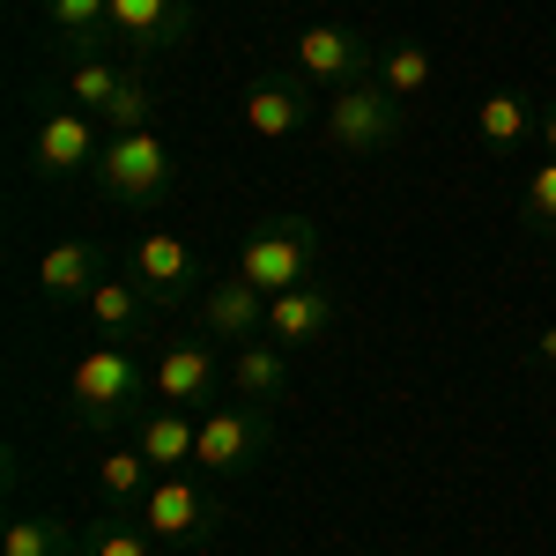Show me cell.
Segmentation results:
<instances>
[{"mask_svg":"<svg viewBox=\"0 0 556 556\" xmlns=\"http://www.w3.org/2000/svg\"><path fill=\"white\" fill-rule=\"evenodd\" d=\"M149 112H156V104H149V83H141V67H127V83L112 89V104H104L97 119H104V134H141Z\"/></svg>","mask_w":556,"mask_h":556,"instance_id":"obj_26","label":"cell"},{"mask_svg":"<svg viewBox=\"0 0 556 556\" xmlns=\"http://www.w3.org/2000/svg\"><path fill=\"white\" fill-rule=\"evenodd\" d=\"M112 38L134 67H149L193 38V0H112Z\"/></svg>","mask_w":556,"mask_h":556,"instance_id":"obj_9","label":"cell"},{"mask_svg":"<svg viewBox=\"0 0 556 556\" xmlns=\"http://www.w3.org/2000/svg\"><path fill=\"white\" fill-rule=\"evenodd\" d=\"M127 275L149 290L156 312H178V304L193 298V282H208L201 253H193L186 238H172V230H141V238H134V253H127Z\"/></svg>","mask_w":556,"mask_h":556,"instance_id":"obj_8","label":"cell"},{"mask_svg":"<svg viewBox=\"0 0 556 556\" xmlns=\"http://www.w3.org/2000/svg\"><path fill=\"white\" fill-rule=\"evenodd\" d=\"M149 453L141 445H104V460H97V490H104V505H119V513H141V497H149Z\"/></svg>","mask_w":556,"mask_h":556,"instance_id":"obj_21","label":"cell"},{"mask_svg":"<svg viewBox=\"0 0 556 556\" xmlns=\"http://www.w3.org/2000/svg\"><path fill=\"white\" fill-rule=\"evenodd\" d=\"M542 149L556 156V104H542Z\"/></svg>","mask_w":556,"mask_h":556,"instance_id":"obj_29","label":"cell"},{"mask_svg":"<svg viewBox=\"0 0 556 556\" xmlns=\"http://www.w3.org/2000/svg\"><path fill=\"white\" fill-rule=\"evenodd\" d=\"M134 519H141L156 542H208L215 534V497L193 482V475H156Z\"/></svg>","mask_w":556,"mask_h":556,"instance_id":"obj_11","label":"cell"},{"mask_svg":"<svg viewBox=\"0 0 556 556\" xmlns=\"http://www.w3.org/2000/svg\"><path fill=\"white\" fill-rule=\"evenodd\" d=\"M149 401H156V386H149V364L134 356L127 342H104L89 349L83 364L67 371V416L97 438H112V430H127L149 416Z\"/></svg>","mask_w":556,"mask_h":556,"instance_id":"obj_1","label":"cell"},{"mask_svg":"<svg viewBox=\"0 0 556 556\" xmlns=\"http://www.w3.org/2000/svg\"><path fill=\"white\" fill-rule=\"evenodd\" d=\"M519 223L534 238H556V156L527 172V186H519Z\"/></svg>","mask_w":556,"mask_h":556,"instance_id":"obj_25","label":"cell"},{"mask_svg":"<svg viewBox=\"0 0 556 556\" xmlns=\"http://www.w3.org/2000/svg\"><path fill=\"white\" fill-rule=\"evenodd\" d=\"M45 30L67 45L75 60H97L112 38V0H45Z\"/></svg>","mask_w":556,"mask_h":556,"instance_id":"obj_16","label":"cell"},{"mask_svg":"<svg viewBox=\"0 0 556 556\" xmlns=\"http://www.w3.org/2000/svg\"><path fill=\"white\" fill-rule=\"evenodd\" d=\"M83 556H156V534L134 527V513L127 519H97L89 542H83Z\"/></svg>","mask_w":556,"mask_h":556,"instance_id":"obj_27","label":"cell"},{"mask_svg":"<svg viewBox=\"0 0 556 556\" xmlns=\"http://www.w3.org/2000/svg\"><path fill=\"white\" fill-rule=\"evenodd\" d=\"M201 319H208L223 342H253V334H267V298H260L245 275H230V282H215L208 298H201Z\"/></svg>","mask_w":556,"mask_h":556,"instance_id":"obj_17","label":"cell"},{"mask_svg":"<svg viewBox=\"0 0 556 556\" xmlns=\"http://www.w3.org/2000/svg\"><path fill=\"white\" fill-rule=\"evenodd\" d=\"M0 556H75V534H67V519H8V534H0Z\"/></svg>","mask_w":556,"mask_h":556,"instance_id":"obj_23","label":"cell"},{"mask_svg":"<svg viewBox=\"0 0 556 556\" xmlns=\"http://www.w3.org/2000/svg\"><path fill=\"white\" fill-rule=\"evenodd\" d=\"M83 312L97 319V334H112V342H119V334H141V327H149V312H156V304H149V290H141L134 275H104V282L89 290Z\"/></svg>","mask_w":556,"mask_h":556,"instance_id":"obj_18","label":"cell"},{"mask_svg":"<svg viewBox=\"0 0 556 556\" xmlns=\"http://www.w3.org/2000/svg\"><path fill=\"white\" fill-rule=\"evenodd\" d=\"M230 386H238V401H282L290 393V349L282 342H245L230 356Z\"/></svg>","mask_w":556,"mask_h":556,"instance_id":"obj_19","label":"cell"},{"mask_svg":"<svg viewBox=\"0 0 556 556\" xmlns=\"http://www.w3.org/2000/svg\"><path fill=\"white\" fill-rule=\"evenodd\" d=\"M334 319H342V290H327V282H298V290H282V298H267V334L282 349H312L334 334Z\"/></svg>","mask_w":556,"mask_h":556,"instance_id":"obj_13","label":"cell"},{"mask_svg":"<svg viewBox=\"0 0 556 556\" xmlns=\"http://www.w3.org/2000/svg\"><path fill=\"white\" fill-rule=\"evenodd\" d=\"M319 223L312 215H267L245 230V245H238V275L253 282L260 298H282V290H298L319 275Z\"/></svg>","mask_w":556,"mask_h":556,"instance_id":"obj_2","label":"cell"},{"mask_svg":"<svg viewBox=\"0 0 556 556\" xmlns=\"http://www.w3.org/2000/svg\"><path fill=\"white\" fill-rule=\"evenodd\" d=\"M327 112V97L304 83V75H253L245 83V127L260 141H290L298 127H312Z\"/></svg>","mask_w":556,"mask_h":556,"instance_id":"obj_12","label":"cell"},{"mask_svg":"<svg viewBox=\"0 0 556 556\" xmlns=\"http://www.w3.org/2000/svg\"><path fill=\"white\" fill-rule=\"evenodd\" d=\"M534 356H542V364H556V319L542 327V334H534Z\"/></svg>","mask_w":556,"mask_h":556,"instance_id":"obj_28","label":"cell"},{"mask_svg":"<svg viewBox=\"0 0 556 556\" xmlns=\"http://www.w3.org/2000/svg\"><path fill=\"white\" fill-rule=\"evenodd\" d=\"M149 386L164 408H186V416H208L223 401V356L201 342H178V349H156L149 356Z\"/></svg>","mask_w":556,"mask_h":556,"instance_id":"obj_10","label":"cell"},{"mask_svg":"<svg viewBox=\"0 0 556 556\" xmlns=\"http://www.w3.org/2000/svg\"><path fill=\"white\" fill-rule=\"evenodd\" d=\"M119 83H127V67H112V52H97V60H75V67H67V97H75L83 112H104Z\"/></svg>","mask_w":556,"mask_h":556,"instance_id":"obj_24","label":"cell"},{"mask_svg":"<svg viewBox=\"0 0 556 556\" xmlns=\"http://www.w3.org/2000/svg\"><path fill=\"white\" fill-rule=\"evenodd\" d=\"M89 178H97V193H104V201H119V208L141 215V208H156V201L178 186V156H172V141H164L156 127L112 134Z\"/></svg>","mask_w":556,"mask_h":556,"instance_id":"obj_3","label":"cell"},{"mask_svg":"<svg viewBox=\"0 0 556 556\" xmlns=\"http://www.w3.org/2000/svg\"><path fill=\"white\" fill-rule=\"evenodd\" d=\"M534 127H542V112H534L527 89H490V97L475 104V134H482L490 149H519Z\"/></svg>","mask_w":556,"mask_h":556,"instance_id":"obj_20","label":"cell"},{"mask_svg":"<svg viewBox=\"0 0 556 556\" xmlns=\"http://www.w3.org/2000/svg\"><path fill=\"white\" fill-rule=\"evenodd\" d=\"M401 104H416L430 83H438V60H430V45L424 38H393V45H379V67H371Z\"/></svg>","mask_w":556,"mask_h":556,"instance_id":"obj_22","label":"cell"},{"mask_svg":"<svg viewBox=\"0 0 556 556\" xmlns=\"http://www.w3.org/2000/svg\"><path fill=\"white\" fill-rule=\"evenodd\" d=\"M134 445L149 453L156 475H186L193 468V445H201V416H186V408H149V416L134 424Z\"/></svg>","mask_w":556,"mask_h":556,"instance_id":"obj_15","label":"cell"},{"mask_svg":"<svg viewBox=\"0 0 556 556\" xmlns=\"http://www.w3.org/2000/svg\"><path fill=\"white\" fill-rule=\"evenodd\" d=\"M275 453V408L267 401H215L201 416V445H193V468L201 475H253Z\"/></svg>","mask_w":556,"mask_h":556,"instance_id":"obj_4","label":"cell"},{"mask_svg":"<svg viewBox=\"0 0 556 556\" xmlns=\"http://www.w3.org/2000/svg\"><path fill=\"white\" fill-rule=\"evenodd\" d=\"M290 67H298L319 97H334V89H349V83H371L379 45L364 38V30H349V23H304L298 38H290Z\"/></svg>","mask_w":556,"mask_h":556,"instance_id":"obj_6","label":"cell"},{"mask_svg":"<svg viewBox=\"0 0 556 556\" xmlns=\"http://www.w3.org/2000/svg\"><path fill=\"white\" fill-rule=\"evenodd\" d=\"M104 275H112V267H104V253H97L89 238H67V245H52V253L38 260L45 304H89V290H97Z\"/></svg>","mask_w":556,"mask_h":556,"instance_id":"obj_14","label":"cell"},{"mask_svg":"<svg viewBox=\"0 0 556 556\" xmlns=\"http://www.w3.org/2000/svg\"><path fill=\"white\" fill-rule=\"evenodd\" d=\"M401 119H408V104H401L379 75H371V83L334 89V97H327V112H319L327 141H334V149H349V156H386V149L401 141Z\"/></svg>","mask_w":556,"mask_h":556,"instance_id":"obj_5","label":"cell"},{"mask_svg":"<svg viewBox=\"0 0 556 556\" xmlns=\"http://www.w3.org/2000/svg\"><path fill=\"white\" fill-rule=\"evenodd\" d=\"M104 119L83 112V104H60V112H45L38 134H30V172L38 178H75V172H97V156H104Z\"/></svg>","mask_w":556,"mask_h":556,"instance_id":"obj_7","label":"cell"}]
</instances>
